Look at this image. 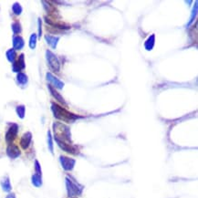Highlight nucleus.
<instances>
[{
	"label": "nucleus",
	"mask_w": 198,
	"mask_h": 198,
	"mask_svg": "<svg viewBox=\"0 0 198 198\" xmlns=\"http://www.w3.org/2000/svg\"><path fill=\"white\" fill-rule=\"evenodd\" d=\"M55 141L71 144V131L70 128L60 122H55L53 124Z\"/></svg>",
	"instance_id": "obj_1"
},
{
	"label": "nucleus",
	"mask_w": 198,
	"mask_h": 198,
	"mask_svg": "<svg viewBox=\"0 0 198 198\" xmlns=\"http://www.w3.org/2000/svg\"><path fill=\"white\" fill-rule=\"evenodd\" d=\"M51 111H52L53 115L56 119L59 120V121L67 122H72L76 119L81 118L80 116H77L73 113L68 112L67 110H65L64 108L60 107L59 105H58L56 103L51 104Z\"/></svg>",
	"instance_id": "obj_2"
},
{
	"label": "nucleus",
	"mask_w": 198,
	"mask_h": 198,
	"mask_svg": "<svg viewBox=\"0 0 198 198\" xmlns=\"http://www.w3.org/2000/svg\"><path fill=\"white\" fill-rule=\"evenodd\" d=\"M46 58L48 61V65L50 68V70L54 72H58L60 71V63L58 58L55 54H53L50 50L46 51Z\"/></svg>",
	"instance_id": "obj_3"
},
{
	"label": "nucleus",
	"mask_w": 198,
	"mask_h": 198,
	"mask_svg": "<svg viewBox=\"0 0 198 198\" xmlns=\"http://www.w3.org/2000/svg\"><path fill=\"white\" fill-rule=\"evenodd\" d=\"M66 186L68 190L69 196H80L82 191V187L76 183H73L69 178H66Z\"/></svg>",
	"instance_id": "obj_4"
},
{
	"label": "nucleus",
	"mask_w": 198,
	"mask_h": 198,
	"mask_svg": "<svg viewBox=\"0 0 198 198\" xmlns=\"http://www.w3.org/2000/svg\"><path fill=\"white\" fill-rule=\"evenodd\" d=\"M59 161H60L62 168L65 171H71L75 165V160L69 158V157H66V156H60Z\"/></svg>",
	"instance_id": "obj_5"
},
{
	"label": "nucleus",
	"mask_w": 198,
	"mask_h": 198,
	"mask_svg": "<svg viewBox=\"0 0 198 198\" xmlns=\"http://www.w3.org/2000/svg\"><path fill=\"white\" fill-rule=\"evenodd\" d=\"M17 131H18V126H17V124L12 123L10 128L8 129V131H7V134H6V141H7V142L11 143L12 141H14L15 138L16 137Z\"/></svg>",
	"instance_id": "obj_6"
},
{
	"label": "nucleus",
	"mask_w": 198,
	"mask_h": 198,
	"mask_svg": "<svg viewBox=\"0 0 198 198\" xmlns=\"http://www.w3.org/2000/svg\"><path fill=\"white\" fill-rule=\"evenodd\" d=\"M47 80H48V81L50 83L49 85L53 86V87L56 88V89L61 90V89H63V87H64V83H63L60 80H58L57 77H55L54 75H52L50 72H48V73H47Z\"/></svg>",
	"instance_id": "obj_7"
},
{
	"label": "nucleus",
	"mask_w": 198,
	"mask_h": 198,
	"mask_svg": "<svg viewBox=\"0 0 198 198\" xmlns=\"http://www.w3.org/2000/svg\"><path fill=\"white\" fill-rule=\"evenodd\" d=\"M7 154L11 159H16L20 155V150L15 144H9L7 148Z\"/></svg>",
	"instance_id": "obj_8"
},
{
	"label": "nucleus",
	"mask_w": 198,
	"mask_h": 198,
	"mask_svg": "<svg viewBox=\"0 0 198 198\" xmlns=\"http://www.w3.org/2000/svg\"><path fill=\"white\" fill-rule=\"evenodd\" d=\"M31 140H32V134H31V132H29V131L26 132V133L22 136V138H21V140H20V145H21V147H22L24 150L28 149L29 144H30V142H31Z\"/></svg>",
	"instance_id": "obj_9"
},
{
	"label": "nucleus",
	"mask_w": 198,
	"mask_h": 198,
	"mask_svg": "<svg viewBox=\"0 0 198 198\" xmlns=\"http://www.w3.org/2000/svg\"><path fill=\"white\" fill-rule=\"evenodd\" d=\"M25 67H26V65H25V60H24V54H21L18 58V60L13 64V71L19 72L21 70L25 69Z\"/></svg>",
	"instance_id": "obj_10"
},
{
	"label": "nucleus",
	"mask_w": 198,
	"mask_h": 198,
	"mask_svg": "<svg viewBox=\"0 0 198 198\" xmlns=\"http://www.w3.org/2000/svg\"><path fill=\"white\" fill-rule=\"evenodd\" d=\"M25 45V42H24V39L23 38H21L20 36H15L13 38V48L15 50H19L21 49Z\"/></svg>",
	"instance_id": "obj_11"
},
{
	"label": "nucleus",
	"mask_w": 198,
	"mask_h": 198,
	"mask_svg": "<svg viewBox=\"0 0 198 198\" xmlns=\"http://www.w3.org/2000/svg\"><path fill=\"white\" fill-rule=\"evenodd\" d=\"M48 90H49V91H50V93H51V95L55 98V99H57L58 101H59L60 103H62V104H64V105H67V103H66V101H65V99L64 98L58 93V92H57L56 90H55V89L51 86V85H48Z\"/></svg>",
	"instance_id": "obj_12"
},
{
	"label": "nucleus",
	"mask_w": 198,
	"mask_h": 198,
	"mask_svg": "<svg viewBox=\"0 0 198 198\" xmlns=\"http://www.w3.org/2000/svg\"><path fill=\"white\" fill-rule=\"evenodd\" d=\"M45 39L47 43L52 48H56L58 42L59 40L58 37H55V36H51V35H46L45 36Z\"/></svg>",
	"instance_id": "obj_13"
},
{
	"label": "nucleus",
	"mask_w": 198,
	"mask_h": 198,
	"mask_svg": "<svg viewBox=\"0 0 198 198\" xmlns=\"http://www.w3.org/2000/svg\"><path fill=\"white\" fill-rule=\"evenodd\" d=\"M0 184L2 186V189L5 191V192H10L12 187H11V184H10V181H9V178L7 176L4 177L1 182H0Z\"/></svg>",
	"instance_id": "obj_14"
},
{
	"label": "nucleus",
	"mask_w": 198,
	"mask_h": 198,
	"mask_svg": "<svg viewBox=\"0 0 198 198\" xmlns=\"http://www.w3.org/2000/svg\"><path fill=\"white\" fill-rule=\"evenodd\" d=\"M16 81H17V82H18V84L19 85H26L28 81V76H27L26 74L20 72V73H18L17 76H16Z\"/></svg>",
	"instance_id": "obj_15"
},
{
	"label": "nucleus",
	"mask_w": 198,
	"mask_h": 198,
	"mask_svg": "<svg viewBox=\"0 0 198 198\" xmlns=\"http://www.w3.org/2000/svg\"><path fill=\"white\" fill-rule=\"evenodd\" d=\"M32 184H34L36 187H40L42 185V179H41V175H39L37 173L32 175Z\"/></svg>",
	"instance_id": "obj_16"
},
{
	"label": "nucleus",
	"mask_w": 198,
	"mask_h": 198,
	"mask_svg": "<svg viewBox=\"0 0 198 198\" xmlns=\"http://www.w3.org/2000/svg\"><path fill=\"white\" fill-rule=\"evenodd\" d=\"M154 35H152L145 42V48L147 50H151L153 48H154Z\"/></svg>",
	"instance_id": "obj_17"
},
{
	"label": "nucleus",
	"mask_w": 198,
	"mask_h": 198,
	"mask_svg": "<svg viewBox=\"0 0 198 198\" xmlns=\"http://www.w3.org/2000/svg\"><path fill=\"white\" fill-rule=\"evenodd\" d=\"M16 57V50L14 48H11L7 51V58L9 62H14Z\"/></svg>",
	"instance_id": "obj_18"
},
{
	"label": "nucleus",
	"mask_w": 198,
	"mask_h": 198,
	"mask_svg": "<svg viewBox=\"0 0 198 198\" xmlns=\"http://www.w3.org/2000/svg\"><path fill=\"white\" fill-rule=\"evenodd\" d=\"M16 113H17V115H18V117H19L20 119H23V118L25 117L26 108H25L24 105H19V106H17L16 109Z\"/></svg>",
	"instance_id": "obj_19"
},
{
	"label": "nucleus",
	"mask_w": 198,
	"mask_h": 198,
	"mask_svg": "<svg viewBox=\"0 0 198 198\" xmlns=\"http://www.w3.org/2000/svg\"><path fill=\"white\" fill-rule=\"evenodd\" d=\"M37 46V35L32 34L29 38V47L31 49H34Z\"/></svg>",
	"instance_id": "obj_20"
},
{
	"label": "nucleus",
	"mask_w": 198,
	"mask_h": 198,
	"mask_svg": "<svg viewBox=\"0 0 198 198\" xmlns=\"http://www.w3.org/2000/svg\"><path fill=\"white\" fill-rule=\"evenodd\" d=\"M48 149L50 153L53 154V140H52V135L50 131H48Z\"/></svg>",
	"instance_id": "obj_21"
},
{
	"label": "nucleus",
	"mask_w": 198,
	"mask_h": 198,
	"mask_svg": "<svg viewBox=\"0 0 198 198\" xmlns=\"http://www.w3.org/2000/svg\"><path fill=\"white\" fill-rule=\"evenodd\" d=\"M12 30L14 32L15 34H18L22 31V28H21V25L18 23V22H15L12 24Z\"/></svg>",
	"instance_id": "obj_22"
},
{
	"label": "nucleus",
	"mask_w": 198,
	"mask_h": 198,
	"mask_svg": "<svg viewBox=\"0 0 198 198\" xmlns=\"http://www.w3.org/2000/svg\"><path fill=\"white\" fill-rule=\"evenodd\" d=\"M12 10L16 15H20L22 12V7L18 3H15L13 7H12Z\"/></svg>",
	"instance_id": "obj_23"
},
{
	"label": "nucleus",
	"mask_w": 198,
	"mask_h": 198,
	"mask_svg": "<svg viewBox=\"0 0 198 198\" xmlns=\"http://www.w3.org/2000/svg\"><path fill=\"white\" fill-rule=\"evenodd\" d=\"M35 170H36V173L39 175H41V168H40V164L36 160L35 161Z\"/></svg>",
	"instance_id": "obj_24"
},
{
	"label": "nucleus",
	"mask_w": 198,
	"mask_h": 198,
	"mask_svg": "<svg viewBox=\"0 0 198 198\" xmlns=\"http://www.w3.org/2000/svg\"><path fill=\"white\" fill-rule=\"evenodd\" d=\"M38 22H39V37L40 38L41 35H42V26H41L42 22H41V19L39 18V21Z\"/></svg>",
	"instance_id": "obj_25"
},
{
	"label": "nucleus",
	"mask_w": 198,
	"mask_h": 198,
	"mask_svg": "<svg viewBox=\"0 0 198 198\" xmlns=\"http://www.w3.org/2000/svg\"><path fill=\"white\" fill-rule=\"evenodd\" d=\"M7 198H16V196H15L14 194H10L7 196Z\"/></svg>",
	"instance_id": "obj_26"
}]
</instances>
